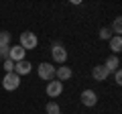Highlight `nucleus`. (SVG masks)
<instances>
[{"label":"nucleus","mask_w":122,"mask_h":114,"mask_svg":"<svg viewBox=\"0 0 122 114\" xmlns=\"http://www.w3.org/2000/svg\"><path fill=\"white\" fill-rule=\"evenodd\" d=\"M2 88L6 90V92H14V90L20 88V78H18L16 73H6L4 78H2Z\"/></svg>","instance_id":"obj_3"},{"label":"nucleus","mask_w":122,"mask_h":114,"mask_svg":"<svg viewBox=\"0 0 122 114\" xmlns=\"http://www.w3.org/2000/svg\"><path fill=\"white\" fill-rule=\"evenodd\" d=\"M104 67L108 69V73H110V71H116V69H120V59H118L116 55H110L108 59H106Z\"/></svg>","instance_id":"obj_11"},{"label":"nucleus","mask_w":122,"mask_h":114,"mask_svg":"<svg viewBox=\"0 0 122 114\" xmlns=\"http://www.w3.org/2000/svg\"><path fill=\"white\" fill-rule=\"evenodd\" d=\"M37 73H39L41 79H45V82H51V79H55V65L53 63H39V67H37Z\"/></svg>","instance_id":"obj_2"},{"label":"nucleus","mask_w":122,"mask_h":114,"mask_svg":"<svg viewBox=\"0 0 122 114\" xmlns=\"http://www.w3.org/2000/svg\"><path fill=\"white\" fill-rule=\"evenodd\" d=\"M51 57H53V61H55V63L65 65V61H67V49L63 47V45L55 43V45L51 47Z\"/></svg>","instance_id":"obj_4"},{"label":"nucleus","mask_w":122,"mask_h":114,"mask_svg":"<svg viewBox=\"0 0 122 114\" xmlns=\"http://www.w3.org/2000/svg\"><path fill=\"white\" fill-rule=\"evenodd\" d=\"M100 39L102 41H110V39H112V31H110V26H102V29H100Z\"/></svg>","instance_id":"obj_16"},{"label":"nucleus","mask_w":122,"mask_h":114,"mask_svg":"<svg viewBox=\"0 0 122 114\" xmlns=\"http://www.w3.org/2000/svg\"><path fill=\"white\" fill-rule=\"evenodd\" d=\"M110 49L114 51V55L120 53L122 51V37H112V39H110Z\"/></svg>","instance_id":"obj_12"},{"label":"nucleus","mask_w":122,"mask_h":114,"mask_svg":"<svg viewBox=\"0 0 122 114\" xmlns=\"http://www.w3.org/2000/svg\"><path fill=\"white\" fill-rule=\"evenodd\" d=\"M92 75H94V79L96 82H104V79H108V69H106L104 65H94V69H92Z\"/></svg>","instance_id":"obj_10"},{"label":"nucleus","mask_w":122,"mask_h":114,"mask_svg":"<svg viewBox=\"0 0 122 114\" xmlns=\"http://www.w3.org/2000/svg\"><path fill=\"white\" fill-rule=\"evenodd\" d=\"M4 71H6V73H12V71H14V61L4 59Z\"/></svg>","instance_id":"obj_17"},{"label":"nucleus","mask_w":122,"mask_h":114,"mask_svg":"<svg viewBox=\"0 0 122 114\" xmlns=\"http://www.w3.org/2000/svg\"><path fill=\"white\" fill-rule=\"evenodd\" d=\"M45 112L47 114H61V108H59V104H57V102H49L47 106H45Z\"/></svg>","instance_id":"obj_14"},{"label":"nucleus","mask_w":122,"mask_h":114,"mask_svg":"<svg viewBox=\"0 0 122 114\" xmlns=\"http://www.w3.org/2000/svg\"><path fill=\"white\" fill-rule=\"evenodd\" d=\"M10 47V33L8 31H0V49Z\"/></svg>","instance_id":"obj_15"},{"label":"nucleus","mask_w":122,"mask_h":114,"mask_svg":"<svg viewBox=\"0 0 122 114\" xmlns=\"http://www.w3.org/2000/svg\"><path fill=\"white\" fill-rule=\"evenodd\" d=\"M114 82H116L118 86L122 83V71H120V69H116V71H114Z\"/></svg>","instance_id":"obj_18"},{"label":"nucleus","mask_w":122,"mask_h":114,"mask_svg":"<svg viewBox=\"0 0 122 114\" xmlns=\"http://www.w3.org/2000/svg\"><path fill=\"white\" fill-rule=\"evenodd\" d=\"M8 51H10V47H2V49H0V57L8 59Z\"/></svg>","instance_id":"obj_19"},{"label":"nucleus","mask_w":122,"mask_h":114,"mask_svg":"<svg viewBox=\"0 0 122 114\" xmlns=\"http://www.w3.org/2000/svg\"><path fill=\"white\" fill-rule=\"evenodd\" d=\"M79 100H81L83 106H87V108H94V106L98 104V94L94 92V90H83L81 96H79Z\"/></svg>","instance_id":"obj_6"},{"label":"nucleus","mask_w":122,"mask_h":114,"mask_svg":"<svg viewBox=\"0 0 122 114\" xmlns=\"http://www.w3.org/2000/svg\"><path fill=\"white\" fill-rule=\"evenodd\" d=\"M110 31L114 33V37H120V33H122V18H120V16H116V18H114L112 29H110Z\"/></svg>","instance_id":"obj_13"},{"label":"nucleus","mask_w":122,"mask_h":114,"mask_svg":"<svg viewBox=\"0 0 122 114\" xmlns=\"http://www.w3.org/2000/svg\"><path fill=\"white\" fill-rule=\"evenodd\" d=\"M18 45H20L25 51H33V49H37V45H39V37L33 31H25L18 37Z\"/></svg>","instance_id":"obj_1"},{"label":"nucleus","mask_w":122,"mask_h":114,"mask_svg":"<svg viewBox=\"0 0 122 114\" xmlns=\"http://www.w3.org/2000/svg\"><path fill=\"white\" fill-rule=\"evenodd\" d=\"M45 94H47L49 98H59L61 94H63V82H59V79H51V82H47V86H45Z\"/></svg>","instance_id":"obj_5"},{"label":"nucleus","mask_w":122,"mask_h":114,"mask_svg":"<svg viewBox=\"0 0 122 114\" xmlns=\"http://www.w3.org/2000/svg\"><path fill=\"white\" fill-rule=\"evenodd\" d=\"M25 57H26V51L20 47V45H12V47H10V51H8V59L10 61L18 63V61H22Z\"/></svg>","instance_id":"obj_7"},{"label":"nucleus","mask_w":122,"mask_h":114,"mask_svg":"<svg viewBox=\"0 0 122 114\" xmlns=\"http://www.w3.org/2000/svg\"><path fill=\"white\" fill-rule=\"evenodd\" d=\"M71 75H73L71 67H67V65H59V67H55V78L59 79V82H67Z\"/></svg>","instance_id":"obj_9"},{"label":"nucleus","mask_w":122,"mask_h":114,"mask_svg":"<svg viewBox=\"0 0 122 114\" xmlns=\"http://www.w3.org/2000/svg\"><path fill=\"white\" fill-rule=\"evenodd\" d=\"M0 59H2V57H0Z\"/></svg>","instance_id":"obj_20"},{"label":"nucleus","mask_w":122,"mask_h":114,"mask_svg":"<svg viewBox=\"0 0 122 114\" xmlns=\"http://www.w3.org/2000/svg\"><path fill=\"white\" fill-rule=\"evenodd\" d=\"M30 69H33V65H30V61H26V59H22V61H18V63H14V73H16L18 78L29 75Z\"/></svg>","instance_id":"obj_8"}]
</instances>
